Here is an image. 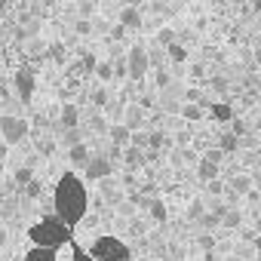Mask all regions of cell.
I'll use <instances>...</instances> for the list:
<instances>
[{"instance_id":"cell-11","label":"cell","mask_w":261,"mask_h":261,"mask_svg":"<svg viewBox=\"0 0 261 261\" xmlns=\"http://www.w3.org/2000/svg\"><path fill=\"white\" fill-rule=\"evenodd\" d=\"M145 206H148V218H151L154 224H166V221H169V206L163 203V197H151Z\"/></svg>"},{"instance_id":"cell-2","label":"cell","mask_w":261,"mask_h":261,"mask_svg":"<svg viewBox=\"0 0 261 261\" xmlns=\"http://www.w3.org/2000/svg\"><path fill=\"white\" fill-rule=\"evenodd\" d=\"M28 240H31V246H37V249H53V252H59L62 246H68V243L74 240V227L65 224L59 215H46V218H40V221H34V224L28 227Z\"/></svg>"},{"instance_id":"cell-6","label":"cell","mask_w":261,"mask_h":261,"mask_svg":"<svg viewBox=\"0 0 261 261\" xmlns=\"http://www.w3.org/2000/svg\"><path fill=\"white\" fill-rule=\"evenodd\" d=\"M34 86H37V71L31 65H22L16 74H13V92L19 101H28L34 95Z\"/></svg>"},{"instance_id":"cell-17","label":"cell","mask_w":261,"mask_h":261,"mask_svg":"<svg viewBox=\"0 0 261 261\" xmlns=\"http://www.w3.org/2000/svg\"><path fill=\"white\" fill-rule=\"evenodd\" d=\"M209 114H212L215 123H230V120H233V108H230L227 101H212V105H209Z\"/></svg>"},{"instance_id":"cell-15","label":"cell","mask_w":261,"mask_h":261,"mask_svg":"<svg viewBox=\"0 0 261 261\" xmlns=\"http://www.w3.org/2000/svg\"><path fill=\"white\" fill-rule=\"evenodd\" d=\"M120 157H123L126 169H139V166L145 163V148H136V145H126Z\"/></svg>"},{"instance_id":"cell-24","label":"cell","mask_w":261,"mask_h":261,"mask_svg":"<svg viewBox=\"0 0 261 261\" xmlns=\"http://www.w3.org/2000/svg\"><path fill=\"white\" fill-rule=\"evenodd\" d=\"M157 43L160 46H172L175 43V28H160L157 31Z\"/></svg>"},{"instance_id":"cell-9","label":"cell","mask_w":261,"mask_h":261,"mask_svg":"<svg viewBox=\"0 0 261 261\" xmlns=\"http://www.w3.org/2000/svg\"><path fill=\"white\" fill-rule=\"evenodd\" d=\"M227 188H230V194H233V197H249V194L255 191V185H252V175H249V172H237V175H230Z\"/></svg>"},{"instance_id":"cell-32","label":"cell","mask_w":261,"mask_h":261,"mask_svg":"<svg viewBox=\"0 0 261 261\" xmlns=\"http://www.w3.org/2000/svg\"><path fill=\"white\" fill-rule=\"evenodd\" d=\"M230 123H233V126H230V133H233V136H240V139H243V136H246V123H243V120H237V117H233V120H230Z\"/></svg>"},{"instance_id":"cell-44","label":"cell","mask_w":261,"mask_h":261,"mask_svg":"<svg viewBox=\"0 0 261 261\" xmlns=\"http://www.w3.org/2000/svg\"><path fill=\"white\" fill-rule=\"evenodd\" d=\"M4 157H7V148H4V145H0V160H4Z\"/></svg>"},{"instance_id":"cell-25","label":"cell","mask_w":261,"mask_h":261,"mask_svg":"<svg viewBox=\"0 0 261 261\" xmlns=\"http://www.w3.org/2000/svg\"><path fill=\"white\" fill-rule=\"evenodd\" d=\"M166 56H169L172 62H188V49H185V46H178V43L166 46Z\"/></svg>"},{"instance_id":"cell-35","label":"cell","mask_w":261,"mask_h":261,"mask_svg":"<svg viewBox=\"0 0 261 261\" xmlns=\"http://www.w3.org/2000/svg\"><path fill=\"white\" fill-rule=\"evenodd\" d=\"M188 215H191V218L203 215V203H200V200H194V203H191V212H188Z\"/></svg>"},{"instance_id":"cell-4","label":"cell","mask_w":261,"mask_h":261,"mask_svg":"<svg viewBox=\"0 0 261 261\" xmlns=\"http://www.w3.org/2000/svg\"><path fill=\"white\" fill-rule=\"evenodd\" d=\"M31 133V123L19 114H4L0 117V139H4V145H22Z\"/></svg>"},{"instance_id":"cell-16","label":"cell","mask_w":261,"mask_h":261,"mask_svg":"<svg viewBox=\"0 0 261 261\" xmlns=\"http://www.w3.org/2000/svg\"><path fill=\"white\" fill-rule=\"evenodd\" d=\"M142 120H145V111H142L139 105H133V108L123 111V126L129 129V133H136V129L142 126Z\"/></svg>"},{"instance_id":"cell-41","label":"cell","mask_w":261,"mask_h":261,"mask_svg":"<svg viewBox=\"0 0 261 261\" xmlns=\"http://www.w3.org/2000/svg\"><path fill=\"white\" fill-rule=\"evenodd\" d=\"M252 59H255V65H261V46H258V49L252 53Z\"/></svg>"},{"instance_id":"cell-23","label":"cell","mask_w":261,"mask_h":261,"mask_svg":"<svg viewBox=\"0 0 261 261\" xmlns=\"http://www.w3.org/2000/svg\"><path fill=\"white\" fill-rule=\"evenodd\" d=\"M13 178H16V185H19V188H25L28 181H34V169H31V166H19Z\"/></svg>"},{"instance_id":"cell-26","label":"cell","mask_w":261,"mask_h":261,"mask_svg":"<svg viewBox=\"0 0 261 261\" xmlns=\"http://www.w3.org/2000/svg\"><path fill=\"white\" fill-rule=\"evenodd\" d=\"M197 246H200V252L212 255V249H215V237H212V233H200V237H197Z\"/></svg>"},{"instance_id":"cell-12","label":"cell","mask_w":261,"mask_h":261,"mask_svg":"<svg viewBox=\"0 0 261 261\" xmlns=\"http://www.w3.org/2000/svg\"><path fill=\"white\" fill-rule=\"evenodd\" d=\"M218 175H221V166L215 160H209V157H200L197 160V178L200 181H215Z\"/></svg>"},{"instance_id":"cell-5","label":"cell","mask_w":261,"mask_h":261,"mask_svg":"<svg viewBox=\"0 0 261 261\" xmlns=\"http://www.w3.org/2000/svg\"><path fill=\"white\" fill-rule=\"evenodd\" d=\"M126 77L129 80H145V74L151 71V53L142 46V43H136V46H129V53H126Z\"/></svg>"},{"instance_id":"cell-3","label":"cell","mask_w":261,"mask_h":261,"mask_svg":"<svg viewBox=\"0 0 261 261\" xmlns=\"http://www.w3.org/2000/svg\"><path fill=\"white\" fill-rule=\"evenodd\" d=\"M86 252H89L95 261H133V249H129L120 237H114V233L95 237Z\"/></svg>"},{"instance_id":"cell-30","label":"cell","mask_w":261,"mask_h":261,"mask_svg":"<svg viewBox=\"0 0 261 261\" xmlns=\"http://www.w3.org/2000/svg\"><path fill=\"white\" fill-rule=\"evenodd\" d=\"M154 83H157L160 89H166V86L172 83V77H169V71H157V77H154Z\"/></svg>"},{"instance_id":"cell-31","label":"cell","mask_w":261,"mask_h":261,"mask_svg":"<svg viewBox=\"0 0 261 261\" xmlns=\"http://www.w3.org/2000/svg\"><path fill=\"white\" fill-rule=\"evenodd\" d=\"M92 105L105 108V105H108V92H105V89H95V92H92Z\"/></svg>"},{"instance_id":"cell-18","label":"cell","mask_w":261,"mask_h":261,"mask_svg":"<svg viewBox=\"0 0 261 261\" xmlns=\"http://www.w3.org/2000/svg\"><path fill=\"white\" fill-rule=\"evenodd\" d=\"M181 117H185L188 123H200V120L206 117V108H203L200 101H188V105L181 108Z\"/></svg>"},{"instance_id":"cell-8","label":"cell","mask_w":261,"mask_h":261,"mask_svg":"<svg viewBox=\"0 0 261 261\" xmlns=\"http://www.w3.org/2000/svg\"><path fill=\"white\" fill-rule=\"evenodd\" d=\"M89 157H92V151H89V145H83V142H74V145L68 148V163H71L74 169H80V172H83V166L89 163Z\"/></svg>"},{"instance_id":"cell-38","label":"cell","mask_w":261,"mask_h":261,"mask_svg":"<svg viewBox=\"0 0 261 261\" xmlns=\"http://www.w3.org/2000/svg\"><path fill=\"white\" fill-rule=\"evenodd\" d=\"M206 185H209V191H212V194H221V188H224L218 178H215V181H206Z\"/></svg>"},{"instance_id":"cell-1","label":"cell","mask_w":261,"mask_h":261,"mask_svg":"<svg viewBox=\"0 0 261 261\" xmlns=\"http://www.w3.org/2000/svg\"><path fill=\"white\" fill-rule=\"evenodd\" d=\"M53 209L71 227L77 221H83V215L89 209V191H86V181L77 172H62V178L53 188Z\"/></svg>"},{"instance_id":"cell-7","label":"cell","mask_w":261,"mask_h":261,"mask_svg":"<svg viewBox=\"0 0 261 261\" xmlns=\"http://www.w3.org/2000/svg\"><path fill=\"white\" fill-rule=\"evenodd\" d=\"M111 172H114V160L108 154H92L89 163L83 166V175L89 181H105V178H111Z\"/></svg>"},{"instance_id":"cell-34","label":"cell","mask_w":261,"mask_h":261,"mask_svg":"<svg viewBox=\"0 0 261 261\" xmlns=\"http://www.w3.org/2000/svg\"><path fill=\"white\" fill-rule=\"evenodd\" d=\"M25 194H28V197H37V194H40V181H37V178L28 181V185H25Z\"/></svg>"},{"instance_id":"cell-28","label":"cell","mask_w":261,"mask_h":261,"mask_svg":"<svg viewBox=\"0 0 261 261\" xmlns=\"http://www.w3.org/2000/svg\"><path fill=\"white\" fill-rule=\"evenodd\" d=\"M212 92L215 95H224L227 92V77H212Z\"/></svg>"},{"instance_id":"cell-22","label":"cell","mask_w":261,"mask_h":261,"mask_svg":"<svg viewBox=\"0 0 261 261\" xmlns=\"http://www.w3.org/2000/svg\"><path fill=\"white\" fill-rule=\"evenodd\" d=\"M46 59H53V62H65V59H68L65 43H59V40H56V43H49V46H46Z\"/></svg>"},{"instance_id":"cell-39","label":"cell","mask_w":261,"mask_h":261,"mask_svg":"<svg viewBox=\"0 0 261 261\" xmlns=\"http://www.w3.org/2000/svg\"><path fill=\"white\" fill-rule=\"evenodd\" d=\"M10 243V233H7V227H0V249H4Z\"/></svg>"},{"instance_id":"cell-40","label":"cell","mask_w":261,"mask_h":261,"mask_svg":"<svg viewBox=\"0 0 261 261\" xmlns=\"http://www.w3.org/2000/svg\"><path fill=\"white\" fill-rule=\"evenodd\" d=\"M252 185H258V188H261V172H252Z\"/></svg>"},{"instance_id":"cell-13","label":"cell","mask_w":261,"mask_h":261,"mask_svg":"<svg viewBox=\"0 0 261 261\" xmlns=\"http://www.w3.org/2000/svg\"><path fill=\"white\" fill-rule=\"evenodd\" d=\"M108 139H111V145H117V148H126L129 142H133V133L123 126V123H111L108 126Z\"/></svg>"},{"instance_id":"cell-14","label":"cell","mask_w":261,"mask_h":261,"mask_svg":"<svg viewBox=\"0 0 261 261\" xmlns=\"http://www.w3.org/2000/svg\"><path fill=\"white\" fill-rule=\"evenodd\" d=\"M120 25H123L126 31H139V28H142V13H139L136 7H123V10H120Z\"/></svg>"},{"instance_id":"cell-10","label":"cell","mask_w":261,"mask_h":261,"mask_svg":"<svg viewBox=\"0 0 261 261\" xmlns=\"http://www.w3.org/2000/svg\"><path fill=\"white\" fill-rule=\"evenodd\" d=\"M59 126L62 129H77L80 126V108L74 101H65L62 111H59Z\"/></svg>"},{"instance_id":"cell-21","label":"cell","mask_w":261,"mask_h":261,"mask_svg":"<svg viewBox=\"0 0 261 261\" xmlns=\"http://www.w3.org/2000/svg\"><path fill=\"white\" fill-rule=\"evenodd\" d=\"M92 74H95L101 83H108V80H114V65H111V62H98V65L92 68Z\"/></svg>"},{"instance_id":"cell-43","label":"cell","mask_w":261,"mask_h":261,"mask_svg":"<svg viewBox=\"0 0 261 261\" xmlns=\"http://www.w3.org/2000/svg\"><path fill=\"white\" fill-rule=\"evenodd\" d=\"M0 98H7V86L4 83H0Z\"/></svg>"},{"instance_id":"cell-19","label":"cell","mask_w":261,"mask_h":261,"mask_svg":"<svg viewBox=\"0 0 261 261\" xmlns=\"http://www.w3.org/2000/svg\"><path fill=\"white\" fill-rule=\"evenodd\" d=\"M19 261H56V252H53V249H37V246H31Z\"/></svg>"},{"instance_id":"cell-37","label":"cell","mask_w":261,"mask_h":261,"mask_svg":"<svg viewBox=\"0 0 261 261\" xmlns=\"http://www.w3.org/2000/svg\"><path fill=\"white\" fill-rule=\"evenodd\" d=\"M249 13H255V16H261V0H249Z\"/></svg>"},{"instance_id":"cell-20","label":"cell","mask_w":261,"mask_h":261,"mask_svg":"<svg viewBox=\"0 0 261 261\" xmlns=\"http://www.w3.org/2000/svg\"><path fill=\"white\" fill-rule=\"evenodd\" d=\"M218 148H221L224 154H233V151L240 148V136H233L230 129H227V133H221V136H218Z\"/></svg>"},{"instance_id":"cell-36","label":"cell","mask_w":261,"mask_h":261,"mask_svg":"<svg viewBox=\"0 0 261 261\" xmlns=\"http://www.w3.org/2000/svg\"><path fill=\"white\" fill-rule=\"evenodd\" d=\"M111 37H114V40H123V37H126V28H123V25L117 22V28L111 31Z\"/></svg>"},{"instance_id":"cell-27","label":"cell","mask_w":261,"mask_h":261,"mask_svg":"<svg viewBox=\"0 0 261 261\" xmlns=\"http://www.w3.org/2000/svg\"><path fill=\"white\" fill-rule=\"evenodd\" d=\"M74 31H77L80 37H86V34H92V22H89V19H77V25H74Z\"/></svg>"},{"instance_id":"cell-29","label":"cell","mask_w":261,"mask_h":261,"mask_svg":"<svg viewBox=\"0 0 261 261\" xmlns=\"http://www.w3.org/2000/svg\"><path fill=\"white\" fill-rule=\"evenodd\" d=\"M203 157H209V160H215V163H218V166H221V163H224V157H227V154H224V151H221V148H209V151H206V154H203Z\"/></svg>"},{"instance_id":"cell-42","label":"cell","mask_w":261,"mask_h":261,"mask_svg":"<svg viewBox=\"0 0 261 261\" xmlns=\"http://www.w3.org/2000/svg\"><path fill=\"white\" fill-rule=\"evenodd\" d=\"M34 4H40V7H53L56 0H34Z\"/></svg>"},{"instance_id":"cell-33","label":"cell","mask_w":261,"mask_h":261,"mask_svg":"<svg viewBox=\"0 0 261 261\" xmlns=\"http://www.w3.org/2000/svg\"><path fill=\"white\" fill-rule=\"evenodd\" d=\"M71 261H95L86 249H74V255H71Z\"/></svg>"}]
</instances>
